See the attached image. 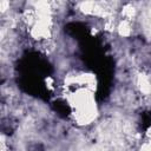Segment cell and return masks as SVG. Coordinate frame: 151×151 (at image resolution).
Wrapping results in <instances>:
<instances>
[{"mask_svg":"<svg viewBox=\"0 0 151 151\" xmlns=\"http://www.w3.org/2000/svg\"><path fill=\"white\" fill-rule=\"evenodd\" d=\"M136 87L143 96H151V74L149 72L137 73Z\"/></svg>","mask_w":151,"mask_h":151,"instance_id":"obj_2","label":"cell"},{"mask_svg":"<svg viewBox=\"0 0 151 151\" xmlns=\"http://www.w3.org/2000/svg\"><path fill=\"white\" fill-rule=\"evenodd\" d=\"M138 151H151V138H147L146 140H144L139 145Z\"/></svg>","mask_w":151,"mask_h":151,"instance_id":"obj_3","label":"cell"},{"mask_svg":"<svg viewBox=\"0 0 151 151\" xmlns=\"http://www.w3.org/2000/svg\"><path fill=\"white\" fill-rule=\"evenodd\" d=\"M66 94V100L71 109V116L73 120L81 126L94 123L98 117V106L94 98V91L77 87L70 88Z\"/></svg>","mask_w":151,"mask_h":151,"instance_id":"obj_1","label":"cell"}]
</instances>
